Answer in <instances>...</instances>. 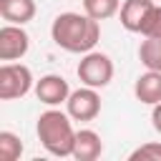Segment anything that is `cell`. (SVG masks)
Listing matches in <instances>:
<instances>
[{
    "label": "cell",
    "instance_id": "9",
    "mask_svg": "<svg viewBox=\"0 0 161 161\" xmlns=\"http://www.w3.org/2000/svg\"><path fill=\"white\" fill-rule=\"evenodd\" d=\"M101 153H103V141L93 128L75 131V143H73V158L75 161H96Z\"/></svg>",
    "mask_w": 161,
    "mask_h": 161
},
{
    "label": "cell",
    "instance_id": "5",
    "mask_svg": "<svg viewBox=\"0 0 161 161\" xmlns=\"http://www.w3.org/2000/svg\"><path fill=\"white\" fill-rule=\"evenodd\" d=\"M65 111L73 121H93L98 118L101 113V96H98V88H91V86H83L78 91H70L68 101H65Z\"/></svg>",
    "mask_w": 161,
    "mask_h": 161
},
{
    "label": "cell",
    "instance_id": "1",
    "mask_svg": "<svg viewBox=\"0 0 161 161\" xmlns=\"http://www.w3.org/2000/svg\"><path fill=\"white\" fill-rule=\"evenodd\" d=\"M50 38L60 50L83 55L96 50L101 40V20L86 13H60L50 25Z\"/></svg>",
    "mask_w": 161,
    "mask_h": 161
},
{
    "label": "cell",
    "instance_id": "2",
    "mask_svg": "<svg viewBox=\"0 0 161 161\" xmlns=\"http://www.w3.org/2000/svg\"><path fill=\"white\" fill-rule=\"evenodd\" d=\"M35 133L40 146L50 153V156H73V143H75V128H73V118L68 116V111H58L55 106H50L48 111H43L38 116L35 123Z\"/></svg>",
    "mask_w": 161,
    "mask_h": 161
},
{
    "label": "cell",
    "instance_id": "17",
    "mask_svg": "<svg viewBox=\"0 0 161 161\" xmlns=\"http://www.w3.org/2000/svg\"><path fill=\"white\" fill-rule=\"evenodd\" d=\"M151 126H153L156 133H161V103H156L153 111H151Z\"/></svg>",
    "mask_w": 161,
    "mask_h": 161
},
{
    "label": "cell",
    "instance_id": "8",
    "mask_svg": "<svg viewBox=\"0 0 161 161\" xmlns=\"http://www.w3.org/2000/svg\"><path fill=\"white\" fill-rule=\"evenodd\" d=\"M151 8H153V0H123L121 10H118L121 25L128 33H141V25H143Z\"/></svg>",
    "mask_w": 161,
    "mask_h": 161
},
{
    "label": "cell",
    "instance_id": "3",
    "mask_svg": "<svg viewBox=\"0 0 161 161\" xmlns=\"http://www.w3.org/2000/svg\"><path fill=\"white\" fill-rule=\"evenodd\" d=\"M35 88L33 70L23 63H3L0 65V101H15L28 96Z\"/></svg>",
    "mask_w": 161,
    "mask_h": 161
},
{
    "label": "cell",
    "instance_id": "14",
    "mask_svg": "<svg viewBox=\"0 0 161 161\" xmlns=\"http://www.w3.org/2000/svg\"><path fill=\"white\" fill-rule=\"evenodd\" d=\"M23 156V141L13 131H0V158L3 161H18Z\"/></svg>",
    "mask_w": 161,
    "mask_h": 161
},
{
    "label": "cell",
    "instance_id": "4",
    "mask_svg": "<svg viewBox=\"0 0 161 161\" xmlns=\"http://www.w3.org/2000/svg\"><path fill=\"white\" fill-rule=\"evenodd\" d=\"M75 73H78L83 86L106 88L113 80V60L106 53H101V50H88V53H83Z\"/></svg>",
    "mask_w": 161,
    "mask_h": 161
},
{
    "label": "cell",
    "instance_id": "13",
    "mask_svg": "<svg viewBox=\"0 0 161 161\" xmlns=\"http://www.w3.org/2000/svg\"><path fill=\"white\" fill-rule=\"evenodd\" d=\"M121 10V0H83V13L96 20H108Z\"/></svg>",
    "mask_w": 161,
    "mask_h": 161
},
{
    "label": "cell",
    "instance_id": "10",
    "mask_svg": "<svg viewBox=\"0 0 161 161\" xmlns=\"http://www.w3.org/2000/svg\"><path fill=\"white\" fill-rule=\"evenodd\" d=\"M133 96H136V101H141L146 106L161 103V70L141 73L133 83Z\"/></svg>",
    "mask_w": 161,
    "mask_h": 161
},
{
    "label": "cell",
    "instance_id": "15",
    "mask_svg": "<svg viewBox=\"0 0 161 161\" xmlns=\"http://www.w3.org/2000/svg\"><path fill=\"white\" fill-rule=\"evenodd\" d=\"M128 161H161V141H148L128 153Z\"/></svg>",
    "mask_w": 161,
    "mask_h": 161
},
{
    "label": "cell",
    "instance_id": "7",
    "mask_svg": "<svg viewBox=\"0 0 161 161\" xmlns=\"http://www.w3.org/2000/svg\"><path fill=\"white\" fill-rule=\"evenodd\" d=\"M35 96H38V101L45 103L48 108H50V106H60V103L68 101L70 86H68V80H65L63 75L48 73V75H43L40 80H35Z\"/></svg>",
    "mask_w": 161,
    "mask_h": 161
},
{
    "label": "cell",
    "instance_id": "6",
    "mask_svg": "<svg viewBox=\"0 0 161 161\" xmlns=\"http://www.w3.org/2000/svg\"><path fill=\"white\" fill-rule=\"evenodd\" d=\"M30 50V35L23 30V25L15 23H5L0 28V60L13 63L25 58V53Z\"/></svg>",
    "mask_w": 161,
    "mask_h": 161
},
{
    "label": "cell",
    "instance_id": "12",
    "mask_svg": "<svg viewBox=\"0 0 161 161\" xmlns=\"http://www.w3.org/2000/svg\"><path fill=\"white\" fill-rule=\"evenodd\" d=\"M138 60L146 70H161V38H143L138 45Z\"/></svg>",
    "mask_w": 161,
    "mask_h": 161
},
{
    "label": "cell",
    "instance_id": "16",
    "mask_svg": "<svg viewBox=\"0 0 161 161\" xmlns=\"http://www.w3.org/2000/svg\"><path fill=\"white\" fill-rule=\"evenodd\" d=\"M141 35L143 38H161V5L153 3V8L148 10V15L141 25Z\"/></svg>",
    "mask_w": 161,
    "mask_h": 161
},
{
    "label": "cell",
    "instance_id": "11",
    "mask_svg": "<svg viewBox=\"0 0 161 161\" xmlns=\"http://www.w3.org/2000/svg\"><path fill=\"white\" fill-rule=\"evenodd\" d=\"M35 0H0V15L5 23L25 25L35 18Z\"/></svg>",
    "mask_w": 161,
    "mask_h": 161
}]
</instances>
